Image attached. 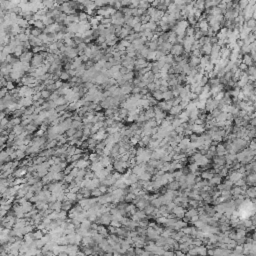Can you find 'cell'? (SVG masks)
I'll return each instance as SVG.
<instances>
[{"label":"cell","mask_w":256,"mask_h":256,"mask_svg":"<svg viewBox=\"0 0 256 256\" xmlns=\"http://www.w3.org/2000/svg\"><path fill=\"white\" fill-rule=\"evenodd\" d=\"M183 53H184L183 46L180 44H175V45H172V48L169 52V54H171L172 56H181Z\"/></svg>","instance_id":"cell-1"},{"label":"cell","mask_w":256,"mask_h":256,"mask_svg":"<svg viewBox=\"0 0 256 256\" xmlns=\"http://www.w3.org/2000/svg\"><path fill=\"white\" fill-rule=\"evenodd\" d=\"M191 130L195 134H201V133L205 132V128H204V125H195V124H193Z\"/></svg>","instance_id":"cell-2"},{"label":"cell","mask_w":256,"mask_h":256,"mask_svg":"<svg viewBox=\"0 0 256 256\" xmlns=\"http://www.w3.org/2000/svg\"><path fill=\"white\" fill-rule=\"evenodd\" d=\"M211 48H212V45L210 43H208V44H204V45H202L201 46V52L203 53L204 55H208L209 56L210 55V53H211Z\"/></svg>","instance_id":"cell-3"},{"label":"cell","mask_w":256,"mask_h":256,"mask_svg":"<svg viewBox=\"0 0 256 256\" xmlns=\"http://www.w3.org/2000/svg\"><path fill=\"white\" fill-rule=\"evenodd\" d=\"M242 63L246 64L248 67L254 65L253 60L251 59V57H250V55H249V54H244L243 56H242Z\"/></svg>","instance_id":"cell-4"},{"label":"cell","mask_w":256,"mask_h":256,"mask_svg":"<svg viewBox=\"0 0 256 256\" xmlns=\"http://www.w3.org/2000/svg\"><path fill=\"white\" fill-rule=\"evenodd\" d=\"M181 111H182V108H181L179 105H177V106H172L171 109L169 110V114H170V115H172V116H177Z\"/></svg>","instance_id":"cell-5"},{"label":"cell","mask_w":256,"mask_h":256,"mask_svg":"<svg viewBox=\"0 0 256 256\" xmlns=\"http://www.w3.org/2000/svg\"><path fill=\"white\" fill-rule=\"evenodd\" d=\"M151 94H152V97L155 99L156 101H158V102H159V101H162L163 100V97H162V94L163 93L160 92L159 90H155L154 92H152Z\"/></svg>","instance_id":"cell-6"},{"label":"cell","mask_w":256,"mask_h":256,"mask_svg":"<svg viewBox=\"0 0 256 256\" xmlns=\"http://www.w3.org/2000/svg\"><path fill=\"white\" fill-rule=\"evenodd\" d=\"M150 2L149 1H139V5H138V8L139 9H143V10H147L148 8L150 7Z\"/></svg>","instance_id":"cell-7"},{"label":"cell","mask_w":256,"mask_h":256,"mask_svg":"<svg viewBox=\"0 0 256 256\" xmlns=\"http://www.w3.org/2000/svg\"><path fill=\"white\" fill-rule=\"evenodd\" d=\"M162 97H163V100H164V101H169V100H171V99L174 98L170 89L168 90V91H166V92H164V93L162 94Z\"/></svg>","instance_id":"cell-8"},{"label":"cell","mask_w":256,"mask_h":256,"mask_svg":"<svg viewBox=\"0 0 256 256\" xmlns=\"http://www.w3.org/2000/svg\"><path fill=\"white\" fill-rule=\"evenodd\" d=\"M247 5H248V0H240V1H238V7L240 11H243Z\"/></svg>","instance_id":"cell-9"},{"label":"cell","mask_w":256,"mask_h":256,"mask_svg":"<svg viewBox=\"0 0 256 256\" xmlns=\"http://www.w3.org/2000/svg\"><path fill=\"white\" fill-rule=\"evenodd\" d=\"M30 33H31V35L32 36H34V37H39L40 35H41V33H42V30H40V29H37V28H32L30 29Z\"/></svg>","instance_id":"cell-10"},{"label":"cell","mask_w":256,"mask_h":256,"mask_svg":"<svg viewBox=\"0 0 256 256\" xmlns=\"http://www.w3.org/2000/svg\"><path fill=\"white\" fill-rule=\"evenodd\" d=\"M246 73L248 74V76H255L256 75V69H255V66L252 65V66H249L248 69L246 71Z\"/></svg>","instance_id":"cell-11"},{"label":"cell","mask_w":256,"mask_h":256,"mask_svg":"<svg viewBox=\"0 0 256 256\" xmlns=\"http://www.w3.org/2000/svg\"><path fill=\"white\" fill-rule=\"evenodd\" d=\"M155 12H156V8L152 7V6H150V7H149V8H148V9L145 11V13H146V14H147L148 16H150V17H152L154 14H155Z\"/></svg>","instance_id":"cell-12"},{"label":"cell","mask_w":256,"mask_h":256,"mask_svg":"<svg viewBox=\"0 0 256 256\" xmlns=\"http://www.w3.org/2000/svg\"><path fill=\"white\" fill-rule=\"evenodd\" d=\"M186 36L190 37V36H194V27L192 26H188L186 28Z\"/></svg>","instance_id":"cell-13"},{"label":"cell","mask_w":256,"mask_h":256,"mask_svg":"<svg viewBox=\"0 0 256 256\" xmlns=\"http://www.w3.org/2000/svg\"><path fill=\"white\" fill-rule=\"evenodd\" d=\"M50 95H51V92L48 91V90L44 89V90L41 91V97H42L43 99H48V98L50 97Z\"/></svg>","instance_id":"cell-14"},{"label":"cell","mask_w":256,"mask_h":256,"mask_svg":"<svg viewBox=\"0 0 256 256\" xmlns=\"http://www.w3.org/2000/svg\"><path fill=\"white\" fill-rule=\"evenodd\" d=\"M59 78H60V80H68L70 78V75H69V73L67 71H64V72H61Z\"/></svg>","instance_id":"cell-15"},{"label":"cell","mask_w":256,"mask_h":256,"mask_svg":"<svg viewBox=\"0 0 256 256\" xmlns=\"http://www.w3.org/2000/svg\"><path fill=\"white\" fill-rule=\"evenodd\" d=\"M181 124H182V123H181V122H180V120L177 119V118H175V119L172 121V122H171V126L174 128V129H175V128H177V127H179Z\"/></svg>","instance_id":"cell-16"},{"label":"cell","mask_w":256,"mask_h":256,"mask_svg":"<svg viewBox=\"0 0 256 256\" xmlns=\"http://www.w3.org/2000/svg\"><path fill=\"white\" fill-rule=\"evenodd\" d=\"M224 91H220V92H218L217 94H216V96H215L213 99H215V100H217V101H220V100H222L223 99V97H224Z\"/></svg>","instance_id":"cell-17"},{"label":"cell","mask_w":256,"mask_h":256,"mask_svg":"<svg viewBox=\"0 0 256 256\" xmlns=\"http://www.w3.org/2000/svg\"><path fill=\"white\" fill-rule=\"evenodd\" d=\"M76 131L77 130L75 129V128H69V129L66 131V134H67V136H68V137H72L74 134L76 133Z\"/></svg>","instance_id":"cell-18"},{"label":"cell","mask_w":256,"mask_h":256,"mask_svg":"<svg viewBox=\"0 0 256 256\" xmlns=\"http://www.w3.org/2000/svg\"><path fill=\"white\" fill-rule=\"evenodd\" d=\"M221 113V111H220V109H218V108H215L214 110H212L211 112H210V114H211V116L213 117V118H216L219 114Z\"/></svg>","instance_id":"cell-19"},{"label":"cell","mask_w":256,"mask_h":256,"mask_svg":"<svg viewBox=\"0 0 256 256\" xmlns=\"http://www.w3.org/2000/svg\"><path fill=\"white\" fill-rule=\"evenodd\" d=\"M141 25H142V23H136L135 25H134V27L132 28L133 31L135 33H139L141 31Z\"/></svg>","instance_id":"cell-20"},{"label":"cell","mask_w":256,"mask_h":256,"mask_svg":"<svg viewBox=\"0 0 256 256\" xmlns=\"http://www.w3.org/2000/svg\"><path fill=\"white\" fill-rule=\"evenodd\" d=\"M119 44H120V45H122L123 47H125V48H127V47L129 46L131 43H130L129 41H128V40H126V39H121Z\"/></svg>","instance_id":"cell-21"},{"label":"cell","mask_w":256,"mask_h":256,"mask_svg":"<svg viewBox=\"0 0 256 256\" xmlns=\"http://www.w3.org/2000/svg\"><path fill=\"white\" fill-rule=\"evenodd\" d=\"M210 89H211L210 85L207 83L206 85H204L203 87H202V92H201V93H209V92H210Z\"/></svg>","instance_id":"cell-22"},{"label":"cell","mask_w":256,"mask_h":256,"mask_svg":"<svg viewBox=\"0 0 256 256\" xmlns=\"http://www.w3.org/2000/svg\"><path fill=\"white\" fill-rule=\"evenodd\" d=\"M125 51H126V53H130V52H136V50H135V47H134V45H133L132 43H131L129 46L127 47Z\"/></svg>","instance_id":"cell-23"},{"label":"cell","mask_w":256,"mask_h":256,"mask_svg":"<svg viewBox=\"0 0 256 256\" xmlns=\"http://www.w3.org/2000/svg\"><path fill=\"white\" fill-rule=\"evenodd\" d=\"M97 42L101 45V44H103V43H105V41H106V39H105V37L104 36H102V35H99L98 37H97Z\"/></svg>","instance_id":"cell-24"},{"label":"cell","mask_w":256,"mask_h":256,"mask_svg":"<svg viewBox=\"0 0 256 256\" xmlns=\"http://www.w3.org/2000/svg\"><path fill=\"white\" fill-rule=\"evenodd\" d=\"M174 131L176 132L177 134H183V132H184V129H183V127L182 126H179V127H177V128H175L174 129Z\"/></svg>","instance_id":"cell-25"},{"label":"cell","mask_w":256,"mask_h":256,"mask_svg":"<svg viewBox=\"0 0 256 256\" xmlns=\"http://www.w3.org/2000/svg\"><path fill=\"white\" fill-rule=\"evenodd\" d=\"M62 84H63V82L61 81V80H56V82L54 83V85H55V87H56V89H60L62 87Z\"/></svg>","instance_id":"cell-26"},{"label":"cell","mask_w":256,"mask_h":256,"mask_svg":"<svg viewBox=\"0 0 256 256\" xmlns=\"http://www.w3.org/2000/svg\"><path fill=\"white\" fill-rule=\"evenodd\" d=\"M140 90H141V88L140 87H138V86H133V88H132V93L133 94H137V93H140Z\"/></svg>","instance_id":"cell-27"},{"label":"cell","mask_w":256,"mask_h":256,"mask_svg":"<svg viewBox=\"0 0 256 256\" xmlns=\"http://www.w3.org/2000/svg\"><path fill=\"white\" fill-rule=\"evenodd\" d=\"M119 73L123 76V75H125L126 73H128V70H127V68H125V67L121 66V68H120V70H119Z\"/></svg>","instance_id":"cell-28"},{"label":"cell","mask_w":256,"mask_h":256,"mask_svg":"<svg viewBox=\"0 0 256 256\" xmlns=\"http://www.w3.org/2000/svg\"><path fill=\"white\" fill-rule=\"evenodd\" d=\"M204 121L203 120H201V119H199V118H197L196 120H194V124L195 125H204Z\"/></svg>","instance_id":"cell-29"},{"label":"cell","mask_w":256,"mask_h":256,"mask_svg":"<svg viewBox=\"0 0 256 256\" xmlns=\"http://www.w3.org/2000/svg\"><path fill=\"white\" fill-rule=\"evenodd\" d=\"M235 43H236V45L239 47V48H241V47L244 45L243 40H241V39H237V40H236V42H235Z\"/></svg>","instance_id":"cell-30"},{"label":"cell","mask_w":256,"mask_h":256,"mask_svg":"<svg viewBox=\"0 0 256 256\" xmlns=\"http://www.w3.org/2000/svg\"><path fill=\"white\" fill-rule=\"evenodd\" d=\"M147 93H149V91H148V89L146 88V87H144V88H141V90H140V94L142 96H144V95H146Z\"/></svg>","instance_id":"cell-31"},{"label":"cell","mask_w":256,"mask_h":256,"mask_svg":"<svg viewBox=\"0 0 256 256\" xmlns=\"http://www.w3.org/2000/svg\"><path fill=\"white\" fill-rule=\"evenodd\" d=\"M6 87H7V89H13V88H14V85L12 84L11 81H8L7 83H6Z\"/></svg>","instance_id":"cell-32"},{"label":"cell","mask_w":256,"mask_h":256,"mask_svg":"<svg viewBox=\"0 0 256 256\" xmlns=\"http://www.w3.org/2000/svg\"><path fill=\"white\" fill-rule=\"evenodd\" d=\"M248 124H250L251 126L255 127V125H256V119L255 118L254 119H250V120H249V122H248Z\"/></svg>","instance_id":"cell-33"},{"label":"cell","mask_w":256,"mask_h":256,"mask_svg":"<svg viewBox=\"0 0 256 256\" xmlns=\"http://www.w3.org/2000/svg\"><path fill=\"white\" fill-rule=\"evenodd\" d=\"M47 128H48V126H47V125H45L44 123H42V124H41V126H40V130H42V131H44V132H45V131L47 130Z\"/></svg>","instance_id":"cell-34"}]
</instances>
